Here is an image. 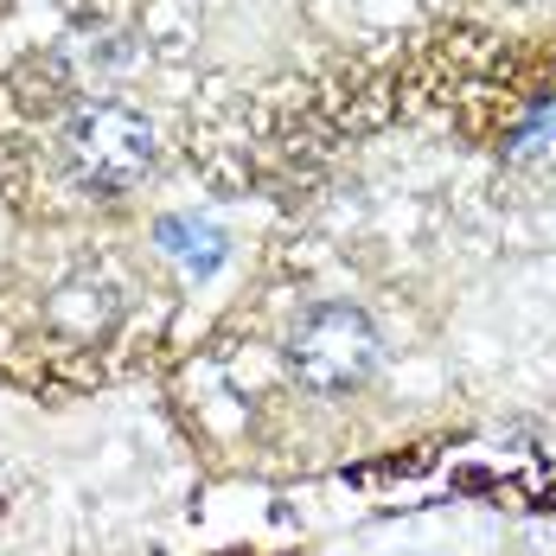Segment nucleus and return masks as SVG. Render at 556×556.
<instances>
[{
    "instance_id": "f03ea898",
    "label": "nucleus",
    "mask_w": 556,
    "mask_h": 556,
    "mask_svg": "<svg viewBox=\"0 0 556 556\" xmlns=\"http://www.w3.org/2000/svg\"><path fill=\"white\" fill-rule=\"evenodd\" d=\"M64 161H71V173L90 192H128L154 167V128H148V115H135L128 103H97V110H84L71 122Z\"/></svg>"
},
{
    "instance_id": "7ed1b4c3",
    "label": "nucleus",
    "mask_w": 556,
    "mask_h": 556,
    "mask_svg": "<svg viewBox=\"0 0 556 556\" xmlns=\"http://www.w3.org/2000/svg\"><path fill=\"white\" fill-rule=\"evenodd\" d=\"M161 243H167L192 276H212V269L224 263V237L218 230H205V224H179L173 218V224H161Z\"/></svg>"
},
{
    "instance_id": "f257e3e1",
    "label": "nucleus",
    "mask_w": 556,
    "mask_h": 556,
    "mask_svg": "<svg viewBox=\"0 0 556 556\" xmlns=\"http://www.w3.org/2000/svg\"><path fill=\"white\" fill-rule=\"evenodd\" d=\"M288 371L320 396L358 390L378 371V327L352 301H320L301 314V327L288 339Z\"/></svg>"
}]
</instances>
